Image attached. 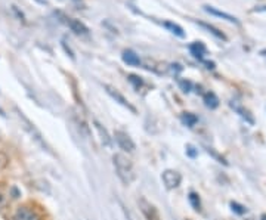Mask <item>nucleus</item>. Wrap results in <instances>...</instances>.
I'll use <instances>...</instances> for the list:
<instances>
[{
  "label": "nucleus",
  "instance_id": "1",
  "mask_svg": "<svg viewBox=\"0 0 266 220\" xmlns=\"http://www.w3.org/2000/svg\"><path fill=\"white\" fill-rule=\"evenodd\" d=\"M113 161H114V167H116V172H117L120 180L124 185H130L135 180V170H133L132 161L129 160L124 154H116L113 157Z\"/></svg>",
  "mask_w": 266,
  "mask_h": 220
},
{
  "label": "nucleus",
  "instance_id": "2",
  "mask_svg": "<svg viewBox=\"0 0 266 220\" xmlns=\"http://www.w3.org/2000/svg\"><path fill=\"white\" fill-rule=\"evenodd\" d=\"M162 180H163L164 186L167 189H175V188H178L181 185L182 176L176 170H166V172H163V175H162Z\"/></svg>",
  "mask_w": 266,
  "mask_h": 220
},
{
  "label": "nucleus",
  "instance_id": "3",
  "mask_svg": "<svg viewBox=\"0 0 266 220\" xmlns=\"http://www.w3.org/2000/svg\"><path fill=\"white\" fill-rule=\"evenodd\" d=\"M114 139H116L117 145L123 151H127V152H133L135 151V142L132 140V138L127 133H124V132H116Z\"/></svg>",
  "mask_w": 266,
  "mask_h": 220
},
{
  "label": "nucleus",
  "instance_id": "4",
  "mask_svg": "<svg viewBox=\"0 0 266 220\" xmlns=\"http://www.w3.org/2000/svg\"><path fill=\"white\" fill-rule=\"evenodd\" d=\"M139 207H141L143 216L146 217V220H162L160 219L158 210H157L151 202H148V201L142 198V200L139 201Z\"/></svg>",
  "mask_w": 266,
  "mask_h": 220
},
{
  "label": "nucleus",
  "instance_id": "5",
  "mask_svg": "<svg viewBox=\"0 0 266 220\" xmlns=\"http://www.w3.org/2000/svg\"><path fill=\"white\" fill-rule=\"evenodd\" d=\"M15 220H40L39 214L28 207H21L15 213Z\"/></svg>",
  "mask_w": 266,
  "mask_h": 220
},
{
  "label": "nucleus",
  "instance_id": "6",
  "mask_svg": "<svg viewBox=\"0 0 266 220\" xmlns=\"http://www.w3.org/2000/svg\"><path fill=\"white\" fill-rule=\"evenodd\" d=\"M204 11L207 12V14H210V15L219 17V18L229 21V22H232V24H240V21L237 20L235 17H232V15H229V14H225V12H222V11H218V9H215L213 6L204 5Z\"/></svg>",
  "mask_w": 266,
  "mask_h": 220
},
{
  "label": "nucleus",
  "instance_id": "7",
  "mask_svg": "<svg viewBox=\"0 0 266 220\" xmlns=\"http://www.w3.org/2000/svg\"><path fill=\"white\" fill-rule=\"evenodd\" d=\"M67 25L71 28V31H74L76 34H87L89 33V28L83 24L82 21L74 20V18H65Z\"/></svg>",
  "mask_w": 266,
  "mask_h": 220
},
{
  "label": "nucleus",
  "instance_id": "8",
  "mask_svg": "<svg viewBox=\"0 0 266 220\" xmlns=\"http://www.w3.org/2000/svg\"><path fill=\"white\" fill-rule=\"evenodd\" d=\"M105 89H107V93H108V95H110L113 99H116L117 102H119V103H122L123 106L129 108L130 111H133V113H135V108H133V106H132V105H130L127 100H126V98H124L122 93H119V92H117L116 89H113L111 86H105Z\"/></svg>",
  "mask_w": 266,
  "mask_h": 220
},
{
  "label": "nucleus",
  "instance_id": "9",
  "mask_svg": "<svg viewBox=\"0 0 266 220\" xmlns=\"http://www.w3.org/2000/svg\"><path fill=\"white\" fill-rule=\"evenodd\" d=\"M123 61L127 65H130V67H139V65H141V58H139V55H136L133 50H124Z\"/></svg>",
  "mask_w": 266,
  "mask_h": 220
},
{
  "label": "nucleus",
  "instance_id": "10",
  "mask_svg": "<svg viewBox=\"0 0 266 220\" xmlns=\"http://www.w3.org/2000/svg\"><path fill=\"white\" fill-rule=\"evenodd\" d=\"M189 52L197 58V60L203 61L205 55V46L203 43H200V41H195V43H192L191 46H189Z\"/></svg>",
  "mask_w": 266,
  "mask_h": 220
},
{
  "label": "nucleus",
  "instance_id": "11",
  "mask_svg": "<svg viewBox=\"0 0 266 220\" xmlns=\"http://www.w3.org/2000/svg\"><path fill=\"white\" fill-rule=\"evenodd\" d=\"M163 27H166L167 30H170V33H173L175 36H178V37H181V39H184L185 37V33L184 30H182V27L178 25V24H173V22L166 21V22H163Z\"/></svg>",
  "mask_w": 266,
  "mask_h": 220
},
{
  "label": "nucleus",
  "instance_id": "12",
  "mask_svg": "<svg viewBox=\"0 0 266 220\" xmlns=\"http://www.w3.org/2000/svg\"><path fill=\"white\" fill-rule=\"evenodd\" d=\"M204 103L207 108L215 109V108L219 106V99H218V96L213 92H207L204 95Z\"/></svg>",
  "mask_w": 266,
  "mask_h": 220
},
{
  "label": "nucleus",
  "instance_id": "13",
  "mask_svg": "<svg viewBox=\"0 0 266 220\" xmlns=\"http://www.w3.org/2000/svg\"><path fill=\"white\" fill-rule=\"evenodd\" d=\"M198 25H200V27H203V28H205V30H208V31H210L215 37H218V39H221V40H225L226 39L225 36H224V34H222L218 28H215V27H213V25H210V24H205V22H198Z\"/></svg>",
  "mask_w": 266,
  "mask_h": 220
},
{
  "label": "nucleus",
  "instance_id": "14",
  "mask_svg": "<svg viewBox=\"0 0 266 220\" xmlns=\"http://www.w3.org/2000/svg\"><path fill=\"white\" fill-rule=\"evenodd\" d=\"M181 120H182V123H184L185 126H188V127H192V126H195V123L198 121V119H197L194 114L185 113V114H182Z\"/></svg>",
  "mask_w": 266,
  "mask_h": 220
},
{
  "label": "nucleus",
  "instance_id": "15",
  "mask_svg": "<svg viewBox=\"0 0 266 220\" xmlns=\"http://www.w3.org/2000/svg\"><path fill=\"white\" fill-rule=\"evenodd\" d=\"M189 202H191V205H192L195 210H200L201 202H200V198H198V195H197V194H194V192H191V194H189Z\"/></svg>",
  "mask_w": 266,
  "mask_h": 220
},
{
  "label": "nucleus",
  "instance_id": "16",
  "mask_svg": "<svg viewBox=\"0 0 266 220\" xmlns=\"http://www.w3.org/2000/svg\"><path fill=\"white\" fill-rule=\"evenodd\" d=\"M95 126H96V129H98V132L101 133V136H102L103 143H107V145H110V138H108V133H107V130L102 129V126L98 123V121H95Z\"/></svg>",
  "mask_w": 266,
  "mask_h": 220
},
{
  "label": "nucleus",
  "instance_id": "17",
  "mask_svg": "<svg viewBox=\"0 0 266 220\" xmlns=\"http://www.w3.org/2000/svg\"><path fill=\"white\" fill-rule=\"evenodd\" d=\"M129 81L133 84V87H135V89H139V87L143 84L142 79H141V77H138V76H135V74H130V76H129Z\"/></svg>",
  "mask_w": 266,
  "mask_h": 220
},
{
  "label": "nucleus",
  "instance_id": "18",
  "mask_svg": "<svg viewBox=\"0 0 266 220\" xmlns=\"http://www.w3.org/2000/svg\"><path fill=\"white\" fill-rule=\"evenodd\" d=\"M231 207H232V210H234L237 214H244L247 211L246 207L241 205V204H238V202H231Z\"/></svg>",
  "mask_w": 266,
  "mask_h": 220
},
{
  "label": "nucleus",
  "instance_id": "19",
  "mask_svg": "<svg viewBox=\"0 0 266 220\" xmlns=\"http://www.w3.org/2000/svg\"><path fill=\"white\" fill-rule=\"evenodd\" d=\"M179 86H181V89L184 90L185 93L191 92V89H192V83H191V81H188V80L179 81Z\"/></svg>",
  "mask_w": 266,
  "mask_h": 220
},
{
  "label": "nucleus",
  "instance_id": "20",
  "mask_svg": "<svg viewBox=\"0 0 266 220\" xmlns=\"http://www.w3.org/2000/svg\"><path fill=\"white\" fill-rule=\"evenodd\" d=\"M186 152H188V155H189V157H195V155H197V151H195L192 146H188Z\"/></svg>",
  "mask_w": 266,
  "mask_h": 220
},
{
  "label": "nucleus",
  "instance_id": "21",
  "mask_svg": "<svg viewBox=\"0 0 266 220\" xmlns=\"http://www.w3.org/2000/svg\"><path fill=\"white\" fill-rule=\"evenodd\" d=\"M256 11H266V6H262V8H257Z\"/></svg>",
  "mask_w": 266,
  "mask_h": 220
},
{
  "label": "nucleus",
  "instance_id": "22",
  "mask_svg": "<svg viewBox=\"0 0 266 220\" xmlns=\"http://www.w3.org/2000/svg\"><path fill=\"white\" fill-rule=\"evenodd\" d=\"M0 116H2V117L5 116V113H3V109H2V108H0Z\"/></svg>",
  "mask_w": 266,
  "mask_h": 220
},
{
  "label": "nucleus",
  "instance_id": "23",
  "mask_svg": "<svg viewBox=\"0 0 266 220\" xmlns=\"http://www.w3.org/2000/svg\"><path fill=\"white\" fill-rule=\"evenodd\" d=\"M262 220H266V214H263V216H262Z\"/></svg>",
  "mask_w": 266,
  "mask_h": 220
}]
</instances>
